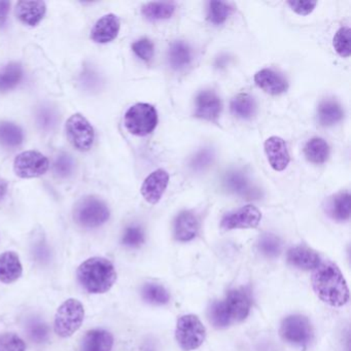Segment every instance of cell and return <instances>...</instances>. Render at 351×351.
Instances as JSON below:
<instances>
[{
	"label": "cell",
	"mask_w": 351,
	"mask_h": 351,
	"mask_svg": "<svg viewBox=\"0 0 351 351\" xmlns=\"http://www.w3.org/2000/svg\"><path fill=\"white\" fill-rule=\"evenodd\" d=\"M350 29L348 27H341L336 32L332 40L335 51L340 55L341 57L350 56Z\"/></svg>",
	"instance_id": "cell-34"
},
{
	"label": "cell",
	"mask_w": 351,
	"mask_h": 351,
	"mask_svg": "<svg viewBox=\"0 0 351 351\" xmlns=\"http://www.w3.org/2000/svg\"><path fill=\"white\" fill-rule=\"evenodd\" d=\"M50 168L48 158L38 151H25L14 159L13 169L18 178L28 180L44 176Z\"/></svg>",
	"instance_id": "cell-8"
},
{
	"label": "cell",
	"mask_w": 351,
	"mask_h": 351,
	"mask_svg": "<svg viewBox=\"0 0 351 351\" xmlns=\"http://www.w3.org/2000/svg\"><path fill=\"white\" fill-rule=\"evenodd\" d=\"M204 326L194 314L182 316L178 320L176 338L184 350L191 351L199 348L205 340Z\"/></svg>",
	"instance_id": "cell-6"
},
{
	"label": "cell",
	"mask_w": 351,
	"mask_h": 351,
	"mask_svg": "<svg viewBox=\"0 0 351 351\" xmlns=\"http://www.w3.org/2000/svg\"><path fill=\"white\" fill-rule=\"evenodd\" d=\"M312 287L317 297L332 307L348 302L349 289L340 269L332 263H322L312 274Z\"/></svg>",
	"instance_id": "cell-1"
},
{
	"label": "cell",
	"mask_w": 351,
	"mask_h": 351,
	"mask_svg": "<svg viewBox=\"0 0 351 351\" xmlns=\"http://www.w3.org/2000/svg\"><path fill=\"white\" fill-rule=\"evenodd\" d=\"M223 184L228 192L242 198L254 199L260 196V191L254 188L248 176L239 170L228 172L223 176Z\"/></svg>",
	"instance_id": "cell-12"
},
{
	"label": "cell",
	"mask_w": 351,
	"mask_h": 351,
	"mask_svg": "<svg viewBox=\"0 0 351 351\" xmlns=\"http://www.w3.org/2000/svg\"><path fill=\"white\" fill-rule=\"evenodd\" d=\"M230 110L236 118L250 120L256 114V104L254 97L248 94H239L232 100Z\"/></svg>",
	"instance_id": "cell-26"
},
{
	"label": "cell",
	"mask_w": 351,
	"mask_h": 351,
	"mask_svg": "<svg viewBox=\"0 0 351 351\" xmlns=\"http://www.w3.org/2000/svg\"><path fill=\"white\" fill-rule=\"evenodd\" d=\"M28 336L34 342L40 343L46 342L49 337V328L44 322L34 320L27 326Z\"/></svg>",
	"instance_id": "cell-41"
},
{
	"label": "cell",
	"mask_w": 351,
	"mask_h": 351,
	"mask_svg": "<svg viewBox=\"0 0 351 351\" xmlns=\"http://www.w3.org/2000/svg\"><path fill=\"white\" fill-rule=\"evenodd\" d=\"M124 123L127 131L131 134L147 136L157 127V110L149 104H134L125 114Z\"/></svg>",
	"instance_id": "cell-5"
},
{
	"label": "cell",
	"mask_w": 351,
	"mask_h": 351,
	"mask_svg": "<svg viewBox=\"0 0 351 351\" xmlns=\"http://www.w3.org/2000/svg\"><path fill=\"white\" fill-rule=\"evenodd\" d=\"M223 304L231 322H242L250 313V297L240 289L229 291Z\"/></svg>",
	"instance_id": "cell-14"
},
{
	"label": "cell",
	"mask_w": 351,
	"mask_h": 351,
	"mask_svg": "<svg viewBox=\"0 0 351 351\" xmlns=\"http://www.w3.org/2000/svg\"><path fill=\"white\" fill-rule=\"evenodd\" d=\"M10 8H11L10 1H0V28L3 27L7 23Z\"/></svg>",
	"instance_id": "cell-44"
},
{
	"label": "cell",
	"mask_w": 351,
	"mask_h": 351,
	"mask_svg": "<svg viewBox=\"0 0 351 351\" xmlns=\"http://www.w3.org/2000/svg\"><path fill=\"white\" fill-rule=\"evenodd\" d=\"M287 5L300 16H307L313 12L317 3L313 1H289Z\"/></svg>",
	"instance_id": "cell-43"
},
{
	"label": "cell",
	"mask_w": 351,
	"mask_h": 351,
	"mask_svg": "<svg viewBox=\"0 0 351 351\" xmlns=\"http://www.w3.org/2000/svg\"><path fill=\"white\" fill-rule=\"evenodd\" d=\"M209 318L211 324L217 328H227L232 322L226 312L223 302H215L213 304L209 310Z\"/></svg>",
	"instance_id": "cell-37"
},
{
	"label": "cell",
	"mask_w": 351,
	"mask_h": 351,
	"mask_svg": "<svg viewBox=\"0 0 351 351\" xmlns=\"http://www.w3.org/2000/svg\"><path fill=\"white\" fill-rule=\"evenodd\" d=\"M8 190H9V184L7 180L0 178V201L5 198V195L8 194Z\"/></svg>",
	"instance_id": "cell-45"
},
{
	"label": "cell",
	"mask_w": 351,
	"mask_h": 351,
	"mask_svg": "<svg viewBox=\"0 0 351 351\" xmlns=\"http://www.w3.org/2000/svg\"><path fill=\"white\" fill-rule=\"evenodd\" d=\"M110 211L106 203L96 197L82 199L73 211L75 223L85 229L101 227L110 219Z\"/></svg>",
	"instance_id": "cell-4"
},
{
	"label": "cell",
	"mask_w": 351,
	"mask_h": 351,
	"mask_svg": "<svg viewBox=\"0 0 351 351\" xmlns=\"http://www.w3.org/2000/svg\"><path fill=\"white\" fill-rule=\"evenodd\" d=\"M36 122H38V126L42 130H52L56 125V114H55L54 110H50L49 108H42L36 114Z\"/></svg>",
	"instance_id": "cell-42"
},
{
	"label": "cell",
	"mask_w": 351,
	"mask_h": 351,
	"mask_svg": "<svg viewBox=\"0 0 351 351\" xmlns=\"http://www.w3.org/2000/svg\"><path fill=\"white\" fill-rule=\"evenodd\" d=\"M254 82L258 88L271 95H280L289 89V83L285 77L272 69H265L258 71L254 75Z\"/></svg>",
	"instance_id": "cell-17"
},
{
	"label": "cell",
	"mask_w": 351,
	"mask_h": 351,
	"mask_svg": "<svg viewBox=\"0 0 351 351\" xmlns=\"http://www.w3.org/2000/svg\"><path fill=\"white\" fill-rule=\"evenodd\" d=\"M143 297L145 301L156 305H164L169 301L170 295L162 285L149 283L143 289Z\"/></svg>",
	"instance_id": "cell-31"
},
{
	"label": "cell",
	"mask_w": 351,
	"mask_h": 351,
	"mask_svg": "<svg viewBox=\"0 0 351 351\" xmlns=\"http://www.w3.org/2000/svg\"><path fill=\"white\" fill-rule=\"evenodd\" d=\"M261 219V211L254 205H246L225 215L221 225L225 230L252 229L258 227Z\"/></svg>",
	"instance_id": "cell-10"
},
{
	"label": "cell",
	"mask_w": 351,
	"mask_h": 351,
	"mask_svg": "<svg viewBox=\"0 0 351 351\" xmlns=\"http://www.w3.org/2000/svg\"><path fill=\"white\" fill-rule=\"evenodd\" d=\"M168 182L169 176L167 171L164 169L155 170L143 182L141 190V195L149 204H157L163 197Z\"/></svg>",
	"instance_id": "cell-11"
},
{
	"label": "cell",
	"mask_w": 351,
	"mask_h": 351,
	"mask_svg": "<svg viewBox=\"0 0 351 351\" xmlns=\"http://www.w3.org/2000/svg\"><path fill=\"white\" fill-rule=\"evenodd\" d=\"M344 116L342 108L340 104L334 100H326L320 104L317 110L318 122L322 126H334L337 123L340 122Z\"/></svg>",
	"instance_id": "cell-25"
},
{
	"label": "cell",
	"mask_w": 351,
	"mask_h": 351,
	"mask_svg": "<svg viewBox=\"0 0 351 351\" xmlns=\"http://www.w3.org/2000/svg\"><path fill=\"white\" fill-rule=\"evenodd\" d=\"M75 170V160L67 154H60L53 163V171H54L55 176H58L59 178H63V180L71 178Z\"/></svg>",
	"instance_id": "cell-33"
},
{
	"label": "cell",
	"mask_w": 351,
	"mask_h": 351,
	"mask_svg": "<svg viewBox=\"0 0 351 351\" xmlns=\"http://www.w3.org/2000/svg\"><path fill=\"white\" fill-rule=\"evenodd\" d=\"M77 280L90 293L99 295L110 291L117 281V271L110 261L100 256L88 258L77 269Z\"/></svg>",
	"instance_id": "cell-2"
},
{
	"label": "cell",
	"mask_w": 351,
	"mask_h": 351,
	"mask_svg": "<svg viewBox=\"0 0 351 351\" xmlns=\"http://www.w3.org/2000/svg\"><path fill=\"white\" fill-rule=\"evenodd\" d=\"M265 153L275 171H283L291 161L287 143L278 136H272L265 143Z\"/></svg>",
	"instance_id": "cell-15"
},
{
	"label": "cell",
	"mask_w": 351,
	"mask_h": 351,
	"mask_svg": "<svg viewBox=\"0 0 351 351\" xmlns=\"http://www.w3.org/2000/svg\"><path fill=\"white\" fill-rule=\"evenodd\" d=\"M221 112V98L213 91H202L196 98L195 117L202 120L213 121L219 118Z\"/></svg>",
	"instance_id": "cell-16"
},
{
	"label": "cell",
	"mask_w": 351,
	"mask_h": 351,
	"mask_svg": "<svg viewBox=\"0 0 351 351\" xmlns=\"http://www.w3.org/2000/svg\"><path fill=\"white\" fill-rule=\"evenodd\" d=\"M24 77L23 67L19 63H10L0 69V93H7L15 89Z\"/></svg>",
	"instance_id": "cell-24"
},
{
	"label": "cell",
	"mask_w": 351,
	"mask_h": 351,
	"mask_svg": "<svg viewBox=\"0 0 351 351\" xmlns=\"http://www.w3.org/2000/svg\"><path fill=\"white\" fill-rule=\"evenodd\" d=\"M287 261L289 264L303 270H311L317 268L320 264V258L315 252L304 247L295 246L287 252Z\"/></svg>",
	"instance_id": "cell-22"
},
{
	"label": "cell",
	"mask_w": 351,
	"mask_h": 351,
	"mask_svg": "<svg viewBox=\"0 0 351 351\" xmlns=\"http://www.w3.org/2000/svg\"><path fill=\"white\" fill-rule=\"evenodd\" d=\"M65 132L69 143L77 151L89 152L95 141V132L91 123L81 114H75L67 120Z\"/></svg>",
	"instance_id": "cell-7"
},
{
	"label": "cell",
	"mask_w": 351,
	"mask_h": 351,
	"mask_svg": "<svg viewBox=\"0 0 351 351\" xmlns=\"http://www.w3.org/2000/svg\"><path fill=\"white\" fill-rule=\"evenodd\" d=\"M121 22L118 16L108 14L100 18L91 30V40L96 44L104 45L116 40L120 32Z\"/></svg>",
	"instance_id": "cell-13"
},
{
	"label": "cell",
	"mask_w": 351,
	"mask_h": 351,
	"mask_svg": "<svg viewBox=\"0 0 351 351\" xmlns=\"http://www.w3.org/2000/svg\"><path fill=\"white\" fill-rule=\"evenodd\" d=\"M213 160H215V152H213V149L206 147V149H200V151L192 158L190 162V166L193 171H205V170L213 164Z\"/></svg>",
	"instance_id": "cell-35"
},
{
	"label": "cell",
	"mask_w": 351,
	"mask_h": 351,
	"mask_svg": "<svg viewBox=\"0 0 351 351\" xmlns=\"http://www.w3.org/2000/svg\"><path fill=\"white\" fill-rule=\"evenodd\" d=\"M0 351H26L25 342L14 332L0 335Z\"/></svg>",
	"instance_id": "cell-39"
},
{
	"label": "cell",
	"mask_w": 351,
	"mask_h": 351,
	"mask_svg": "<svg viewBox=\"0 0 351 351\" xmlns=\"http://www.w3.org/2000/svg\"><path fill=\"white\" fill-rule=\"evenodd\" d=\"M145 242V232L139 226H129L122 236V244L126 247L137 248Z\"/></svg>",
	"instance_id": "cell-36"
},
{
	"label": "cell",
	"mask_w": 351,
	"mask_h": 351,
	"mask_svg": "<svg viewBox=\"0 0 351 351\" xmlns=\"http://www.w3.org/2000/svg\"><path fill=\"white\" fill-rule=\"evenodd\" d=\"M85 318V308L77 299L66 300L55 314L54 332L60 338H69L81 328Z\"/></svg>",
	"instance_id": "cell-3"
},
{
	"label": "cell",
	"mask_w": 351,
	"mask_h": 351,
	"mask_svg": "<svg viewBox=\"0 0 351 351\" xmlns=\"http://www.w3.org/2000/svg\"><path fill=\"white\" fill-rule=\"evenodd\" d=\"M330 215L332 219L345 221L350 217V195L348 192L340 193L334 197L330 204Z\"/></svg>",
	"instance_id": "cell-30"
},
{
	"label": "cell",
	"mask_w": 351,
	"mask_h": 351,
	"mask_svg": "<svg viewBox=\"0 0 351 351\" xmlns=\"http://www.w3.org/2000/svg\"><path fill=\"white\" fill-rule=\"evenodd\" d=\"M134 54L145 62H149L153 59L155 53V46L149 38H141L132 45Z\"/></svg>",
	"instance_id": "cell-40"
},
{
	"label": "cell",
	"mask_w": 351,
	"mask_h": 351,
	"mask_svg": "<svg viewBox=\"0 0 351 351\" xmlns=\"http://www.w3.org/2000/svg\"><path fill=\"white\" fill-rule=\"evenodd\" d=\"M199 223L191 211H182L176 217L174 223V235L178 241H190L198 233Z\"/></svg>",
	"instance_id": "cell-21"
},
{
	"label": "cell",
	"mask_w": 351,
	"mask_h": 351,
	"mask_svg": "<svg viewBox=\"0 0 351 351\" xmlns=\"http://www.w3.org/2000/svg\"><path fill=\"white\" fill-rule=\"evenodd\" d=\"M280 335L287 342L298 346H304L311 340V324L304 316H289L281 324Z\"/></svg>",
	"instance_id": "cell-9"
},
{
	"label": "cell",
	"mask_w": 351,
	"mask_h": 351,
	"mask_svg": "<svg viewBox=\"0 0 351 351\" xmlns=\"http://www.w3.org/2000/svg\"><path fill=\"white\" fill-rule=\"evenodd\" d=\"M174 11L176 5L173 3H149L143 5L141 14L147 21L157 22L169 19Z\"/></svg>",
	"instance_id": "cell-29"
},
{
	"label": "cell",
	"mask_w": 351,
	"mask_h": 351,
	"mask_svg": "<svg viewBox=\"0 0 351 351\" xmlns=\"http://www.w3.org/2000/svg\"><path fill=\"white\" fill-rule=\"evenodd\" d=\"M114 336L106 330H92L86 334L81 351H112Z\"/></svg>",
	"instance_id": "cell-20"
},
{
	"label": "cell",
	"mask_w": 351,
	"mask_h": 351,
	"mask_svg": "<svg viewBox=\"0 0 351 351\" xmlns=\"http://www.w3.org/2000/svg\"><path fill=\"white\" fill-rule=\"evenodd\" d=\"M23 274V266L17 252H5L0 254V282L11 285Z\"/></svg>",
	"instance_id": "cell-19"
},
{
	"label": "cell",
	"mask_w": 351,
	"mask_h": 351,
	"mask_svg": "<svg viewBox=\"0 0 351 351\" xmlns=\"http://www.w3.org/2000/svg\"><path fill=\"white\" fill-rule=\"evenodd\" d=\"M168 62L174 71H182L192 62L193 53L190 46L182 40L174 42L168 50Z\"/></svg>",
	"instance_id": "cell-23"
},
{
	"label": "cell",
	"mask_w": 351,
	"mask_h": 351,
	"mask_svg": "<svg viewBox=\"0 0 351 351\" xmlns=\"http://www.w3.org/2000/svg\"><path fill=\"white\" fill-rule=\"evenodd\" d=\"M47 13L45 1H19L16 5V16L24 25L34 27L44 19Z\"/></svg>",
	"instance_id": "cell-18"
},
{
	"label": "cell",
	"mask_w": 351,
	"mask_h": 351,
	"mask_svg": "<svg viewBox=\"0 0 351 351\" xmlns=\"http://www.w3.org/2000/svg\"><path fill=\"white\" fill-rule=\"evenodd\" d=\"M304 155L308 161L313 164H322L328 160L330 147L324 139L314 137L304 147Z\"/></svg>",
	"instance_id": "cell-27"
},
{
	"label": "cell",
	"mask_w": 351,
	"mask_h": 351,
	"mask_svg": "<svg viewBox=\"0 0 351 351\" xmlns=\"http://www.w3.org/2000/svg\"><path fill=\"white\" fill-rule=\"evenodd\" d=\"M231 7L223 1H211L208 3L207 19L215 25L225 23L226 20L231 14Z\"/></svg>",
	"instance_id": "cell-32"
},
{
	"label": "cell",
	"mask_w": 351,
	"mask_h": 351,
	"mask_svg": "<svg viewBox=\"0 0 351 351\" xmlns=\"http://www.w3.org/2000/svg\"><path fill=\"white\" fill-rule=\"evenodd\" d=\"M24 141V133L21 127L15 123H0V145L10 149L20 147Z\"/></svg>",
	"instance_id": "cell-28"
},
{
	"label": "cell",
	"mask_w": 351,
	"mask_h": 351,
	"mask_svg": "<svg viewBox=\"0 0 351 351\" xmlns=\"http://www.w3.org/2000/svg\"><path fill=\"white\" fill-rule=\"evenodd\" d=\"M261 252L267 256H276L280 252V240L273 234H265L258 241Z\"/></svg>",
	"instance_id": "cell-38"
}]
</instances>
